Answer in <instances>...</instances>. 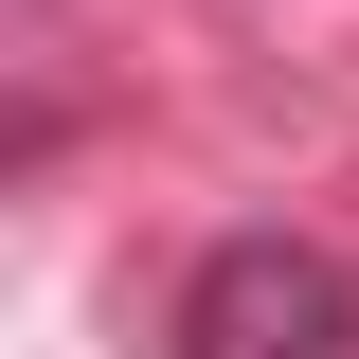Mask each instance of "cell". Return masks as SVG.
Masks as SVG:
<instances>
[{
	"mask_svg": "<svg viewBox=\"0 0 359 359\" xmlns=\"http://www.w3.org/2000/svg\"><path fill=\"white\" fill-rule=\"evenodd\" d=\"M162 359H359V269L323 233H216L162 306Z\"/></svg>",
	"mask_w": 359,
	"mask_h": 359,
	"instance_id": "cell-1",
	"label": "cell"
}]
</instances>
